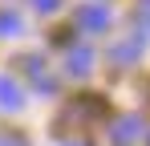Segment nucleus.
Here are the masks:
<instances>
[{
	"label": "nucleus",
	"instance_id": "f257e3e1",
	"mask_svg": "<svg viewBox=\"0 0 150 146\" xmlns=\"http://www.w3.org/2000/svg\"><path fill=\"white\" fill-rule=\"evenodd\" d=\"M73 21H77L81 33L98 37V33L110 28V8H105V4H77V8H73Z\"/></svg>",
	"mask_w": 150,
	"mask_h": 146
},
{
	"label": "nucleus",
	"instance_id": "f03ea898",
	"mask_svg": "<svg viewBox=\"0 0 150 146\" xmlns=\"http://www.w3.org/2000/svg\"><path fill=\"white\" fill-rule=\"evenodd\" d=\"M93 61H98V57H93V49H89V45H73V49H69V57H65V73L81 81V77L93 73Z\"/></svg>",
	"mask_w": 150,
	"mask_h": 146
},
{
	"label": "nucleus",
	"instance_id": "7ed1b4c3",
	"mask_svg": "<svg viewBox=\"0 0 150 146\" xmlns=\"http://www.w3.org/2000/svg\"><path fill=\"white\" fill-rule=\"evenodd\" d=\"M142 49H146V33H138V28H134L126 41H118V45H114V53H110V57H114L118 65H134V61L142 57Z\"/></svg>",
	"mask_w": 150,
	"mask_h": 146
},
{
	"label": "nucleus",
	"instance_id": "20e7f679",
	"mask_svg": "<svg viewBox=\"0 0 150 146\" xmlns=\"http://www.w3.org/2000/svg\"><path fill=\"white\" fill-rule=\"evenodd\" d=\"M25 69H28V77H33V85H37V89H45V94H57V77L49 73L45 57H25Z\"/></svg>",
	"mask_w": 150,
	"mask_h": 146
},
{
	"label": "nucleus",
	"instance_id": "39448f33",
	"mask_svg": "<svg viewBox=\"0 0 150 146\" xmlns=\"http://www.w3.org/2000/svg\"><path fill=\"white\" fill-rule=\"evenodd\" d=\"M25 106V94H21V85L8 77V73H0V110L4 114H16Z\"/></svg>",
	"mask_w": 150,
	"mask_h": 146
},
{
	"label": "nucleus",
	"instance_id": "423d86ee",
	"mask_svg": "<svg viewBox=\"0 0 150 146\" xmlns=\"http://www.w3.org/2000/svg\"><path fill=\"white\" fill-rule=\"evenodd\" d=\"M110 134H114V142H118V146H130L138 134H142V118L126 114V118H118V122H114V130H110Z\"/></svg>",
	"mask_w": 150,
	"mask_h": 146
},
{
	"label": "nucleus",
	"instance_id": "0eeeda50",
	"mask_svg": "<svg viewBox=\"0 0 150 146\" xmlns=\"http://www.w3.org/2000/svg\"><path fill=\"white\" fill-rule=\"evenodd\" d=\"M21 16L16 12H0V37H21Z\"/></svg>",
	"mask_w": 150,
	"mask_h": 146
},
{
	"label": "nucleus",
	"instance_id": "6e6552de",
	"mask_svg": "<svg viewBox=\"0 0 150 146\" xmlns=\"http://www.w3.org/2000/svg\"><path fill=\"white\" fill-rule=\"evenodd\" d=\"M134 21L142 33H150V0H138V12H134Z\"/></svg>",
	"mask_w": 150,
	"mask_h": 146
},
{
	"label": "nucleus",
	"instance_id": "1a4fd4ad",
	"mask_svg": "<svg viewBox=\"0 0 150 146\" xmlns=\"http://www.w3.org/2000/svg\"><path fill=\"white\" fill-rule=\"evenodd\" d=\"M0 146H28L21 134H0Z\"/></svg>",
	"mask_w": 150,
	"mask_h": 146
},
{
	"label": "nucleus",
	"instance_id": "9d476101",
	"mask_svg": "<svg viewBox=\"0 0 150 146\" xmlns=\"http://www.w3.org/2000/svg\"><path fill=\"white\" fill-rule=\"evenodd\" d=\"M57 4H61V0H33V8H37V12H53Z\"/></svg>",
	"mask_w": 150,
	"mask_h": 146
},
{
	"label": "nucleus",
	"instance_id": "9b49d317",
	"mask_svg": "<svg viewBox=\"0 0 150 146\" xmlns=\"http://www.w3.org/2000/svg\"><path fill=\"white\" fill-rule=\"evenodd\" d=\"M65 146H85V142H65Z\"/></svg>",
	"mask_w": 150,
	"mask_h": 146
}]
</instances>
